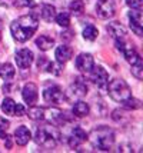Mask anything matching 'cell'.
Wrapping results in <instances>:
<instances>
[{"instance_id": "20", "label": "cell", "mask_w": 143, "mask_h": 153, "mask_svg": "<svg viewBox=\"0 0 143 153\" xmlns=\"http://www.w3.org/2000/svg\"><path fill=\"white\" fill-rule=\"evenodd\" d=\"M26 114H27L32 120H36V122H37V120H43L46 117V116H44V114H46V110H44L43 107L33 106V105H32V107L26 112Z\"/></svg>"}, {"instance_id": "9", "label": "cell", "mask_w": 143, "mask_h": 153, "mask_svg": "<svg viewBox=\"0 0 143 153\" xmlns=\"http://www.w3.org/2000/svg\"><path fill=\"white\" fill-rule=\"evenodd\" d=\"M75 65L82 73H89V72L92 70V67L95 66V60H93V56H92V54L80 53L76 57Z\"/></svg>"}, {"instance_id": "32", "label": "cell", "mask_w": 143, "mask_h": 153, "mask_svg": "<svg viewBox=\"0 0 143 153\" xmlns=\"http://www.w3.org/2000/svg\"><path fill=\"white\" fill-rule=\"evenodd\" d=\"M24 114H26V107L20 103H17L14 107V116H24Z\"/></svg>"}, {"instance_id": "27", "label": "cell", "mask_w": 143, "mask_h": 153, "mask_svg": "<svg viewBox=\"0 0 143 153\" xmlns=\"http://www.w3.org/2000/svg\"><path fill=\"white\" fill-rule=\"evenodd\" d=\"M72 136L75 137V139H77L80 143H83V142H86V139H87V134H86V132L83 130L82 127L76 126L75 129H73V132H72Z\"/></svg>"}, {"instance_id": "2", "label": "cell", "mask_w": 143, "mask_h": 153, "mask_svg": "<svg viewBox=\"0 0 143 153\" xmlns=\"http://www.w3.org/2000/svg\"><path fill=\"white\" fill-rule=\"evenodd\" d=\"M89 139L93 147L106 152V150H110L115 143V133L110 127L99 126L92 130V133L89 134Z\"/></svg>"}, {"instance_id": "11", "label": "cell", "mask_w": 143, "mask_h": 153, "mask_svg": "<svg viewBox=\"0 0 143 153\" xmlns=\"http://www.w3.org/2000/svg\"><path fill=\"white\" fill-rule=\"evenodd\" d=\"M16 63H17V66L20 67V69H27L30 67V65L33 63V52L32 50H29V49H20L17 53H16Z\"/></svg>"}, {"instance_id": "26", "label": "cell", "mask_w": 143, "mask_h": 153, "mask_svg": "<svg viewBox=\"0 0 143 153\" xmlns=\"http://www.w3.org/2000/svg\"><path fill=\"white\" fill-rule=\"evenodd\" d=\"M55 20H56V23L61 27H67L69 25H70V16H69V13H66V12H61V13L56 14Z\"/></svg>"}, {"instance_id": "8", "label": "cell", "mask_w": 143, "mask_h": 153, "mask_svg": "<svg viewBox=\"0 0 143 153\" xmlns=\"http://www.w3.org/2000/svg\"><path fill=\"white\" fill-rule=\"evenodd\" d=\"M86 93H87V85L83 82L82 77H76L75 82L69 87L67 94L72 99H73V97H75V99H80L83 96H86Z\"/></svg>"}, {"instance_id": "22", "label": "cell", "mask_w": 143, "mask_h": 153, "mask_svg": "<svg viewBox=\"0 0 143 153\" xmlns=\"http://www.w3.org/2000/svg\"><path fill=\"white\" fill-rule=\"evenodd\" d=\"M14 107H16V102L10 97H6L1 103V112L4 114H10V116H14Z\"/></svg>"}, {"instance_id": "15", "label": "cell", "mask_w": 143, "mask_h": 153, "mask_svg": "<svg viewBox=\"0 0 143 153\" xmlns=\"http://www.w3.org/2000/svg\"><path fill=\"white\" fill-rule=\"evenodd\" d=\"M55 56H56V60H57V63H60V65H64L66 62L72 59V56H73V50H72V47L66 46V45H61L56 49L55 52Z\"/></svg>"}, {"instance_id": "30", "label": "cell", "mask_w": 143, "mask_h": 153, "mask_svg": "<svg viewBox=\"0 0 143 153\" xmlns=\"http://www.w3.org/2000/svg\"><path fill=\"white\" fill-rule=\"evenodd\" d=\"M49 63H50V60L46 59V56H40V59L37 60V67H39L40 70H46L49 66Z\"/></svg>"}, {"instance_id": "4", "label": "cell", "mask_w": 143, "mask_h": 153, "mask_svg": "<svg viewBox=\"0 0 143 153\" xmlns=\"http://www.w3.org/2000/svg\"><path fill=\"white\" fill-rule=\"evenodd\" d=\"M109 96L115 102H124L132 96V90L127 86V83L122 79H115L109 83Z\"/></svg>"}, {"instance_id": "5", "label": "cell", "mask_w": 143, "mask_h": 153, "mask_svg": "<svg viewBox=\"0 0 143 153\" xmlns=\"http://www.w3.org/2000/svg\"><path fill=\"white\" fill-rule=\"evenodd\" d=\"M116 47L122 52L123 56H124V59L127 60L130 65H133L135 62H137L139 59H142V57L137 54L136 49L133 47V45H130V43H127V42H124L123 39L116 40Z\"/></svg>"}, {"instance_id": "34", "label": "cell", "mask_w": 143, "mask_h": 153, "mask_svg": "<svg viewBox=\"0 0 143 153\" xmlns=\"http://www.w3.org/2000/svg\"><path fill=\"white\" fill-rule=\"evenodd\" d=\"M0 40H1V34H0Z\"/></svg>"}, {"instance_id": "24", "label": "cell", "mask_w": 143, "mask_h": 153, "mask_svg": "<svg viewBox=\"0 0 143 153\" xmlns=\"http://www.w3.org/2000/svg\"><path fill=\"white\" fill-rule=\"evenodd\" d=\"M132 74H133L137 80L143 79V62H142V59H139L137 62H135V63L132 65Z\"/></svg>"}, {"instance_id": "6", "label": "cell", "mask_w": 143, "mask_h": 153, "mask_svg": "<svg viewBox=\"0 0 143 153\" xmlns=\"http://www.w3.org/2000/svg\"><path fill=\"white\" fill-rule=\"evenodd\" d=\"M64 92L61 90L59 86H50L46 87L43 92V99L46 100L50 105H60L64 100Z\"/></svg>"}, {"instance_id": "18", "label": "cell", "mask_w": 143, "mask_h": 153, "mask_svg": "<svg viewBox=\"0 0 143 153\" xmlns=\"http://www.w3.org/2000/svg\"><path fill=\"white\" fill-rule=\"evenodd\" d=\"M14 73H16V70L10 63H1L0 65V77L1 79L9 82V80H12L14 77Z\"/></svg>"}, {"instance_id": "31", "label": "cell", "mask_w": 143, "mask_h": 153, "mask_svg": "<svg viewBox=\"0 0 143 153\" xmlns=\"http://www.w3.org/2000/svg\"><path fill=\"white\" fill-rule=\"evenodd\" d=\"M126 4L132 9H142L143 0H126Z\"/></svg>"}, {"instance_id": "23", "label": "cell", "mask_w": 143, "mask_h": 153, "mask_svg": "<svg viewBox=\"0 0 143 153\" xmlns=\"http://www.w3.org/2000/svg\"><path fill=\"white\" fill-rule=\"evenodd\" d=\"M69 9H70V12L75 14V16H80L84 12V3H83L82 0H73L69 4Z\"/></svg>"}, {"instance_id": "1", "label": "cell", "mask_w": 143, "mask_h": 153, "mask_svg": "<svg viewBox=\"0 0 143 153\" xmlns=\"http://www.w3.org/2000/svg\"><path fill=\"white\" fill-rule=\"evenodd\" d=\"M37 27H39V20L33 14H26V16H21L17 20H14L10 25V30H12L14 40L23 43V42H27L33 36Z\"/></svg>"}, {"instance_id": "17", "label": "cell", "mask_w": 143, "mask_h": 153, "mask_svg": "<svg viewBox=\"0 0 143 153\" xmlns=\"http://www.w3.org/2000/svg\"><path fill=\"white\" fill-rule=\"evenodd\" d=\"M53 45H55V40L52 39V37H49V36H46V34L39 36V37L36 39V46L39 47L40 50H43V52L50 50V49L53 47Z\"/></svg>"}, {"instance_id": "10", "label": "cell", "mask_w": 143, "mask_h": 153, "mask_svg": "<svg viewBox=\"0 0 143 153\" xmlns=\"http://www.w3.org/2000/svg\"><path fill=\"white\" fill-rule=\"evenodd\" d=\"M89 73H90V79L97 86H106L109 83V74L102 66H93Z\"/></svg>"}, {"instance_id": "16", "label": "cell", "mask_w": 143, "mask_h": 153, "mask_svg": "<svg viewBox=\"0 0 143 153\" xmlns=\"http://www.w3.org/2000/svg\"><path fill=\"white\" fill-rule=\"evenodd\" d=\"M30 139H32V133H30V130L26 126H19L16 129V132H14V140H16L17 145L24 146V145H27L29 142H30Z\"/></svg>"}, {"instance_id": "19", "label": "cell", "mask_w": 143, "mask_h": 153, "mask_svg": "<svg viewBox=\"0 0 143 153\" xmlns=\"http://www.w3.org/2000/svg\"><path fill=\"white\" fill-rule=\"evenodd\" d=\"M72 112H73V114H75L76 117H84V116L89 114L90 107H89V105L84 103V102H77V103H75Z\"/></svg>"}, {"instance_id": "13", "label": "cell", "mask_w": 143, "mask_h": 153, "mask_svg": "<svg viewBox=\"0 0 143 153\" xmlns=\"http://www.w3.org/2000/svg\"><path fill=\"white\" fill-rule=\"evenodd\" d=\"M21 96H23V100L27 103L29 106L34 105L37 102V97H39V93H37V86L34 83H26L23 90H21Z\"/></svg>"}, {"instance_id": "28", "label": "cell", "mask_w": 143, "mask_h": 153, "mask_svg": "<svg viewBox=\"0 0 143 153\" xmlns=\"http://www.w3.org/2000/svg\"><path fill=\"white\" fill-rule=\"evenodd\" d=\"M122 103H123V106L127 107V109H139L140 107V102L137 99H135V97H132V96H130L129 99H126L124 102H122Z\"/></svg>"}, {"instance_id": "33", "label": "cell", "mask_w": 143, "mask_h": 153, "mask_svg": "<svg viewBox=\"0 0 143 153\" xmlns=\"http://www.w3.org/2000/svg\"><path fill=\"white\" fill-rule=\"evenodd\" d=\"M33 4L32 0H16L14 1V6L16 7H29Z\"/></svg>"}, {"instance_id": "7", "label": "cell", "mask_w": 143, "mask_h": 153, "mask_svg": "<svg viewBox=\"0 0 143 153\" xmlns=\"http://www.w3.org/2000/svg\"><path fill=\"white\" fill-rule=\"evenodd\" d=\"M96 13L100 19H112L116 13V6L113 0H99L96 6Z\"/></svg>"}, {"instance_id": "12", "label": "cell", "mask_w": 143, "mask_h": 153, "mask_svg": "<svg viewBox=\"0 0 143 153\" xmlns=\"http://www.w3.org/2000/svg\"><path fill=\"white\" fill-rule=\"evenodd\" d=\"M129 20H130V27L135 32V34L142 36L143 34V26H142V10L140 9H132V12L129 13Z\"/></svg>"}, {"instance_id": "3", "label": "cell", "mask_w": 143, "mask_h": 153, "mask_svg": "<svg viewBox=\"0 0 143 153\" xmlns=\"http://www.w3.org/2000/svg\"><path fill=\"white\" fill-rule=\"evenodd\" d=\"M59 137H60L59 130L52 125L39 126L36 129V134H34V139L37 142V145L46 147V149H53L57 145Z\"/></svg>"}, {"instance_id": "25", "label": "cell", "mask_w": 143, "mask_h": 153, "mask_svg": "<svg viewBox=\"0 0 143 153\" xmlns=\"http://www.w3.org/2000/svg\"><path fill=\"white\" fill-rule=\"evenodd\" d=\"M97 34H99V32H97V29H96L95 26H87L84 30H83V37L86 40H89V42H93V40H96V37H97Z\"/></svg>"}, {"instance_id": "29", "label": "cell", "mask_w": 143, "mask_h": 153, "mask_svg": "<svg viewBox=\"0 0 143 153\" xmlns=\"http://www.w3.org/2000/svg\"><path fill=\"white\" fill-rule=\"evenodd\" d=\"M7 129H9V122L4 117H0V137H6Z\"/></svg>"}, {"instance_id": "14", "label": "cell", "mask_w": 143, "mask_h": 153, "mask_svg": "<svg viewBox=\"0 0 143 153\" xmlns=\"http://www.w3.org/2000/svg\"><path fill=\"white\" fill-rule=\"evenodd\" d=\"M106 29H107L110 36L115 37L116 40L124 39V36H126V27L123 26L122 23H119V22H110L109 25L106 26Z\"/></svg>"}, {"instance_id": "21", "label": "cell", "mask_w": 143, "mask_h": 153, "mask_svg": "<svg viewBox=\"0 0 143 153\" xmlns=\"http://www.w3.org/2000/svg\"><path fill=\"white\" fill-rule=\"evenodd\" d=\"M40 16H41V19L44 20V22H52V20L55 19V16H56L55 6H52V4H43V6H41Z\"/></svg>"}]
</instances>
